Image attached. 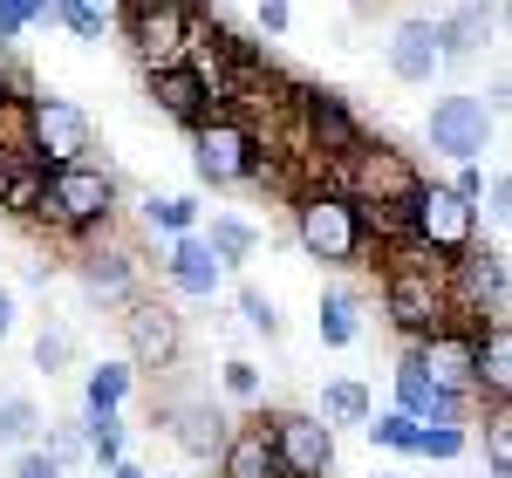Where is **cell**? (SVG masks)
I'll use <instances>...</instances> for the list:
<instances>
[{
	"label": "cell",
	"mask_w": 512,
	"mask_h": 478,
	"mask_svg": "<svg viewBox=\"0 0 512 478\" xmlns=\"http://www.w3.org/2000/svg\"><path fill=\"white\" fill-rule=\"evenodd\" d=\"M369 267H376V287H383V321L396 328L403 349L437 335L444 321H458L451 315V294H444V260L424 253L417 239H383Z\"/></svg>",
	"instance_id": "cell-1"
},
{
	"label": "cell",
	"mask_w": 512,
	"mask_h": 478,
	"mask_svg": "<svg viewBox=\"0 0 512 478\" xmlns=\"http://www.w3.org/2000/svg\"><path fill=\"white\" fill-rule=\"evenodd\" d=\"M287 212H294V246H301L315 267H328V274H355V267L376 260V219H369L342 185L308 178V185L287 199Z\"/></svg>",
	"instance_id": "cell-2"
},
{
	"label": "cell",
	"mask_w": 512,
	"mask_h": 478,
	"mask_svg": "<svg viewBox=\"0 0 512 478\" xmlns=\"http://www.w3.org/2000/svg\"><path fill=\"white\" fill-rule=\"evenodd\" d=\"M117 171L96 158H76V164H48V178H41V205H35V226H55L62 239H96L117 226Z\"/></svg>",
	"instance_id": "cell-3"
},
{
	"label": "cell",
	"mask_w": 512,
	"mask_h": 478,
	"mask_svg": "<svg viewBox=\"0 0 512 478\" xmlns=\"http://www.w3.org/2000/svg\"><path fill=\"white\" fill-rule=\"evenodd\" d=\"M294 123H301V158L315 164V178L342 171V164L369 144V123L349 110L342 89H321V82H294Z\"/></svg>",
	"instance_id": "cell-4"
},
{
	"label": "cell",
	"mask_w": 512,
	"mask_h": 478,
	"mask_svg": "<svg viewBox=\"0 0 512 478\" xmlns=\"http://www.w3.org/2000/svg\"><path fill=\"white\" fill-rule=\"evenodd\" d=\"M192 137V171L198 185H212V192H239V185H260V151H267V137L253 130L246 110H212V117L185 130Z\"/></svg>",
	"instance_id": "cell-5"
},
{
	"label": "cell",
	"mask_w": 512,
	"mask_h": 478,
	"mask_svg": "<svg viewBox=\"0 0 512 478\" xmlns=\"http://www.w3.org/2000/svg\"><path fill=\"white\" fill-rule=\"evenodd\" d=\"M117 28L144 69H171L198 48L205 14H198V0H117Z\"/></svg>",
	"instance_id": "cell-6"
},
{
	"label": "cell",
	"mask_w": 512,
	"mask_h": 478,
	"mask_svg": "<svg viewBox=\"0 0 512 478\" xmlns=\"http://www.w3.org/2000/svg\"><path fill=\"white\" fill-rule=\"evenodd\" d=\"M478 233H485V226H478V205L465 199V192H451L444 178H424V185L410 192V205H403V239H417L437 260L478 246Z\"/></svg>",
	"instance_id": "cell-7"
},
{
	"label": "cell",
	"mask_w": 512,
	"mask_h": 478,
	"mask_svg": "<svg viewBox=\"0 0 512 478\" xmlns=\"http://www.w3.org/2000/svg\"><path fill=\"white\" fill-rule=\"evenodd\" d=\"M117 328H123V362L144 376H171L178 362H185V315L164 301V294H130L123 301V315H117Z\"/></svg>",
	"instance_id": "cell-8"
},
{
	"label": "cell",
	"mask_w": 512,
	"mask_h": 478,
	"mask_svg": "<svg viewBox=\"0 0 512 478\" xmlns=\"http://www.w3.org/2000/svg\"><path fill=\"white\" fill-rule=\"evenodd\" d=\"M21 144H28V158L41 164H76L96 151V123L82 110L76 96H55V89H35L28 103H21Z\"/></svg>",
	"instance_id": "cell-9"
},
{
	"label": "cell",
	"mask_w": 512,
	"mask_h": 478,
	"mask_svg": "<svg viewBox=\"0 0 512 478\" xmlns=\"http://www.w3.org/2000/svg\"><path fill=\"white\" fill-rule=\"evenodd\" d=\"M492 137H499V117L485 110V96H437L431 117H424V144H431L444 164H485L492 151Z\"/></svg>",
	"instance_id": "cell-10"
},
{
	"label": "cell",
	"mask_w": 512,
	"mask_h": 478,
	"mask_svg": "<svg viewBox=\"0 0 512 478\" xmlns=\"http://www.w3.org/2000/svg\"><path fill=\"white\" fill-rule=\"evenodd\" d=\"M267 438H274L280 478H335V431L315 410H274Z\"/></svg>",
	"instance_id": "cell-11"
},
{
	"label": "cell",
	"mask_w": 512,
	"mask_h": 478,
	"mask_svg": "<svg viewBox=\"0 0 512 478\" xmlns=\"http://www.w3.org/2000/svg\"><path fill=\"white\" fill-rule=\"evenodd\" d=\"M76 280H82V294L89 301H130L137 294V280H144V267H137V253L123 246V239H82V253H76Z\"/></svg>",
	"instance_id": "cell-12"
},
{
	"label": "cell",
	"mask_w": 512,
	"mask_h": 478,
	"mask_svg": "<svg viewBox=\"0 0 512 478\" xmlns=\"http://www.w3.org/2000/svg\"><path fill=\"white\" fill-rule=\"evenodd\" d=\"M158 424H164V438L178 444L192 465H212L219 451H226V410L219 403H205V397H178V403H158Z\"/></svg>",
	"instance_id": "cell-13"
},
{
	"label": "cell",
	"mask_w": 512,
	"mask_h": 478,
	"mask_svg": "<svg viewBox=\"0 0 512 478\" xmlns=\"http://www.w3.org/2000/svg\"><path fill=\"white\" fill-rule=\"evenodd\" d=\"M164 287L178 294V301H212L219 287H226V267L212 260V246L198 233H178V239H164Z\"/></svg>",
	"instance_id": "cell-14"
},
{
	"label": "cell",
	"mask_w": 512,
	"mask_h": 478,
	"mask_svg": "<svg viewBox=\"0 0 512 478\" xmlns=\"http://www.w3.org/2000/svg\"><path fill=\"white\" fill-rule=\"evenodd\" d=\"M472 349H478V328H472V321H444L437 335L410 342L417 369H424L431 383H444V390H472Z\"/></svg>",
	"instance_id": "cell-15"
},
{
	"label": "cell",
	"mask_w": 512,
	"mask_h": 478,
	"mask_svg": "<svg viewBox=\"0 0 512 478\" xmlns=\"http://www.w3.org/2000/svg\"><path fill=\"white\" fill-rule=\"evenodd\" d=\"M431 35H437V62H444V69H451V62H472L478 48L499 35V0H458L451 14L431 21Z\"/></svg>",
	"instance_id": "cell-16"
},
{
	"label": "cell",
	"mask_w": 512,
	"mask_h": 478,
	"mask_svg": "<svg viewBox=\"0 0 512 478\" xmlns=\"http://www.w3.org/2000/svg\"><path fill=\"white\" fill-rule=\"evenodd\" d=\"M151 103H158V117H171L178 130H198V123L219 110L212 89H205V76L192 69V55L171 62V69H151Z\"/></svg>",
	"instance_id": "cell-17"
},
{
	"label": "cell",
	"mask_w": 512,
	"mask_h": 478,
	"mask_svg": "<svg viewBox=\"0 0 512 478\" xmlns=\"http://www.w3.org/2000/svg\"><path fill=\"white\" fill-rule=\"evenodd\" d=\"M383 62H390L396 82H410V89H424L431 76H444V62H437V35H431V14H403L383 41Z\"/></svg>",
	"instance_id": "cell-18"
},
{
	"label": "cell",
	"mask_w": 512,
	"mask_h": 478,
	"mask_svg": "<svg viewBox=\"0 0 512 478\" xmlns=\"http://www.w3.org/2000/svg\"><path fill=\"white\" fill-rule=\"evenodd\" d=\"M472 397H478V410H492V403H512V321H478Z\"/></svg>",
	"instance_id": "cell-19"
},
{
	"label": "cell",
	"mask_w": 512,
	"mask_h": 478,
	"mask_svg": "<svg viewBox=\"0 0 512 478\" xmlns=\"http://www.w3.org/2000/svg\"><path fill=\"white\" fill-rule=\"evenodd\" d=\"M41 178H48V164L28 158L21 137H0V212H7V219H35Z\"/></svg>",
	"instance_id": "cell-20"
},
{
	"label": "cell",
	"mask_w": 512,
	"mask_h": 478,
	"mask_svg": "<svg viewBox=\"0 0 512 478\" xmlns=\"http://www.w3.org/2000/svg\"><path fill=\"white\" fill-rule=\"evenodd\" d=\"M212 465H219V478H280L274 438H267V417L233 424V431H226V451H219Z\"/></svg>",
	"instance_id": "cell-21"
},
{
	"label": "cell",
	"mask_w": 512,
	"mask_h": 478,
	"mask_svg": "<svg viewBox=\"0 0 512 478\" xmlns=\"http://www.w3.org/2000/svg\"><path fill=\"white\" fill-rule=\"evenodd\" d=\"M315 335H321V349H355V342H362V294H355L349 280H328V287H321Z\"/></svg>",
	"instance_id": "cell-22"
},
{
	"label": "cell",
	"mask_w": 512,
	"mask_h": 478,
	"mask_svg": "<svg viewBox=\"0 0 512 478\" xmlns=\"http://www.w3.org/2000/svg\"><path fill=\"white\" fill-rule=\"evenodd\" d=\"M198 239L212 246V260H219L226 274H239V267L260 253V226L239 219V212H212V226H198Z\"/></svg>",
	"instance_id": "cell-23"
},
{
	"label": "cell",
	"mask_w": 512,
	"mask_h": 478,
	"mask_svg": "<svg viewBox=\"0 0 512 478\" xmlns=\"http://www.w3.org/2000/svg\"><path fill=\"white\" fill-rule=\"evenodd\" d=\"M130 390H137V369L123 356H103V362L82 369V410H123Z\"/></svg>",
	"instance_id": "cell-24"
},
{
	"label": "cell",
	"mask_w": 512,
	"mask_h": 478,
	"mask_svg": "<svg viewBox=\"0 0 512 478\" xmlns=\"http://www.w3.org/2000/svg\"><path fill=\"white\" fill-rule=\"evenodd\" d=\"M82 444H89V465L96 472H110L117 458H130V424H123V410H82Z\"/></svg>",
	"instance_id": "cell-25"
},
{
	"label": "cell",
	"mask_w": 512,
	"mask_h": 478,
	"mask_svg": "<svg viewBox=\"0 0 512 478\" xmlns=\"http://www.w3.org/2000/svg\"><path fill=\"white\" fill-rule=\"evenodd\" d=\"M137 219H144L151 233H164V239L198 233V199L192 192H144V199H137Z\"/></svg>",
	"instance_id": "cell-26"
},
{
	"label": "cell",
	"mask_w": 512,
	"mask_h": 478,
	"mask_svg": "<svg viewBox=\"0 0 512 478\" xmlns=\"http://www.w3.org/2000/svg\"><path fill=\"white\" fill-rule=\"evenodd\" d=\"M369 410H376V397H369L355 376H335V383H321L315 417L328 424V431H342V424H369Z\"/></svg>",
	"instance_id": "cell-27"
},
{
	"label": "cell",
	"mask_w": 512,
	"mask_h": 478,
	"mask_svg": "<svg viewBox=\"0 0 512 478\" xmlns=\"http://www.w3.org/2000/svg\"><path fill=\"white\" fill-rule=\"evenodd\" d=\"M41 403L28 397V390H0V451H28V444L41 438Z\"/></svg>",
	"instance_id": "cell-28"
},
{
	"label": "cell",
	"mask_w": 512,
	"mask_h": 478,
	"mask_svg": "<svg viewBox=\"0 0 512 478\" xmlns=\"http://www.w3.org/2000/svg\"><path fill=\"white\" fill-rule=\"evenodd\" d=\"M472 451V424H417L410 431V458H431V465H451Z\"/></svg>",
	"instance_id": "cell-29"
},
{
	"label": "cell",
	"mask_w": 512,
	"mask_h": 478,
	"mask_svg": "<svg viewBox=\"0 0 512 478\" xmlns=\"http://www.w3.org/2000/svg\"><path fill=\"white\" fill-rule=\"evenodd\" d=\"M35 444L48 451V458H55V465H62V472H82V465H89V444H82V424H76V417H62V424L48 417Z\"/></svg>",
	"instance_id": "cell-30"
},
{
	"label": "cell",
	"mask_w": 512,
	"mask_h": 478,
	"mask_svg": "<svg viewBox=\"0 0 512 478\" xmlns=\"http://www.w3.org/2000/svg\"><path fill=\"white\" fill-rule=\"evenodd\" d=\"M485 472L512 478V403H492L485 410Z\"/></svg>",
	"instance_id": "cell-31"
},
{
	"label": "cell",
	"mask_w": 512,
	"mask_h": 478,
	"mask_svg": "<svg viewBox=\"0 0 512 478\" xmlns=\"http://www.w3.org/2000/svg\"><path fill=\"white\" fill-rule=\"evenodd\" d=\"M69 362H76V335H69L62 321H48V328L35 335V369L48 376V383H55V376H62Z\"/></svg>",
	"instance_id": "cell-32"
},
{
	"label": "cell",
	"mask_w": 512,
	"mask_h": 478,
	"mask_svg": "<svg viewBox=\"0 0 512 478\" xmlns=\"http://www.w3.org/2000/svg\"><path fill=\"white\" fill-rule=\"evenodd\" d=\"M369 444L376 451H396V458H410V431H417V417H403V410H369Z\"/></svg>",
	"instance_id": "cell-33"
},
{
	"label": "cell",
	"mask_w": 512,
	"mask_h": 478,
	"mask_svg": "<svg viewBox=\"0 0 512 478\" xmlns=\"http://www.w3.org/2000/svg\"><path fill=\"white\" fill-rule=\"evenodd\" d=\"M233 301H239V321H246L253 335H280V308H274V294H260V287H239Z\"/></svg>",
	"instance_id": "cell-34"
},
{
	"label": "cell",
	"mask_w": 512,
	"mask_h": 478,
	"mask_svg": "<svg viewBox=\"0 0 512 478\" xmlns=\"http://www.w3.org/2000/svg\"><path fill=\"white\" fill-rule=\"evenodd\" d=\"M219 390H226V403H260L267 383H260V369H253L246 356H233L226 369H219Z\"/></svg>",
	"instance_id": "cell-35"
},
{
	"label": "cell",
	"mask_w": 512,
	"mask_h": 478,
	"mask_svg": "<svg viewBox=\"0 0 512 478\" xmlns=\"http://www.w3.org/2000/svg\"><path fill=\"white\" fill-rule=\"evenodd\" d=\"M28 96H35V82H28V69H21V62H14V55L0 48V110H21Z\"/></svg>",
	"instance_id": "cell-36"
},
{
	"label": "cell",
	"mask_w": 512,
	"mask_h": 478,
	"mask_svg": "<svg viewBox=\"0 0 512 478\" xmlns=\"http://www.w3.org/2000/svg\"><path fill=\"white\" fill-rule=\"evenodd\" d=\"M14 478H69V472H62V465H55V458H48L41 444H28V451L14 458Z\"/></svg>",
	"instance_id": "cell-37"
},
{
	"label": "cell",
	"mask_w": 512,
	"mask_h": 478,
	"mask_svg": "<svg viewBox=\"0 0 512 478\" xmlns=\"http://www.w3.org/2000/svg\"><path fill=\"white\" fill-rule=\"evenodd\" d=\"M294 28V7L287 0H260V35H287Z\"/></svg>",
	"instance_id": "cell-38"
},
{
	"label": "cell",
	"mask_w": 512,
	"mask_h": 478,
	"mask_svg": "<svg viewBox=\"0 0 512 478\" xmlns=\"http://www.w3.org/2000/svg\"><path fill=\"white\" fill-rule=\"evenodd\" d=\"M444 185H451V192H465V199L478 205V192H485V171H478V164H451V178H444Z\"/></svg>",
	"instance_id": "cell-39"
},
{
	"label": "cell",
	"mask_w": 512,
	"mask_h": 478,
	"mask_svg": "<svg viewBox=\"0 0 512 478\" xmlns=\"http://www.w3.org/2000/svg\"><path fill=\"white\" fill-rule=\"evenodd\" d=\"M21 35H28V21H21V7H14V0H0V48H14Z\"/></svg>",
	"instance_id": "cell-40"
},
{
	"label": "cell",
	"mask_w": 512,
	"mask_h": 478,
	"mask_svg": "<svg viewBox=\"0 0 512 478\" xmlns=\"http://www.w3.org/2000/svg\"><path fill=\"white\" fill-rule=\"evenodd\" d=\"M14 335V287H0V342Z\"/></svg>",
	"instance_id": "cell-41"
},
{
	"label": "cell",
	"mask_w": 512,
	"mask_h": 478,
	"mask_svg": "<svg viewBox=\"0 0 512 478\" xmlns=\"http://www.w3.org/2000/svg\"><path fill=\"white\" fill-rule=\"evenodd\" d=\"M103 478H151V472H144L137 458H117V465H110V472H103Z\"/></svg>",
	"instance_id": "cell-42"
},
{
	"label": "cell",
	"mask_w": 512,
	"mask_h": 478,
	"mask_svg": "<svg viewBox=\"0 0 512 478\" xmlns=\"http://www.w3.org/2000/svg\"><path fill=\"white\" fill-rule=\"evenodd\" d=\"M14 7H21V21H28V28H35V21H48V0H14Z\"/></svg>",
	"instance_id": "cell-43"
},
{
	"label": "cell",
	"mask_w": 512,
	"mask_h": 478,
	"mask_svg": "<svg viewBox=\"0 0 512 478\" xmlns=\"http://www.w3.org/2000/svg\"><path fill=\"white\" fill-rule=\"evenodd\" d=\"M369 478H403V472H369Z\"/></svg>",
	"instance_id": "cell-44"
},
{
	"label": "cell",
	"mask_w": 512,
	"mask_h": 478,
	"mask_svg": "<svg viewBox=\"0 0 512 478\" xmlns=\"http://www.w3.org/2000/svg\"><path fill=\"white\" fill-rule=\"evenodd\" d=\"M151 478H185V472H151Z\"/></svg>",
	"instance_id": "cell-45"
},
{
	"label": "cell",
	"mask_w": 512,
	"mask_h": 478,
	"mask_svg": "<svg viewBox=\"0 0 512 478\" xmlns=\"http://www.w3.org/2000/svg\"><path fill=\"white\" fill-rule=\"evenodd\" d=\"M485 478H492V472H485Z\"/></svg>",
	"instance_id": "cell-46"
}]
</instances>
